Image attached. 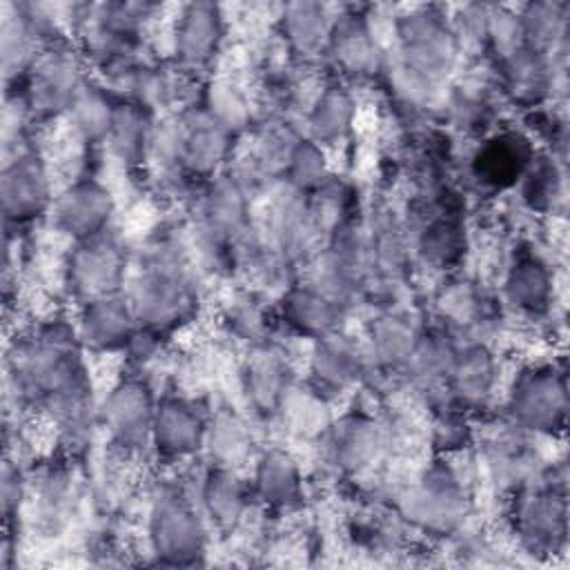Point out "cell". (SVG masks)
I'll return each instance as SVG.
<instances>
[{
  "mask_svg": "<svg viewBox=\"0 0 570 570\" xmlns=\"http://www.w3.org/2000/svg\"><path fill=\"white\" fill-rule=\"evenodd\" d=\"M214 118H218L234 134L245 127L249 118V109L240 91L227 82H216L207 91V100L203 105Z\"/></svg>",
  "mask_w": 570,
  "mask_h": 570,
  "instance_id": "ab89813d",
  "label": "cell"
},
{
  "mask_svg": "<svg viewBox=\"0 0 570 570\" xmlns=\"http://www.w3.org/2000/svg\"><path fill=\"white\" fill-rule=\"evenodd\" d=\"M356 105L352 94L341 85H330L314 102L307 116L309 140L323 145L338 142L354 122Z\"/></svg>",
  "mask_w": 570,
  "mask_h": 570,
  "instance_id": "d6a6232c",
  "label": "cell"
},
{
  "mask_svg": "<svg viewBox=\"0 0 570 570\" xmlns=\"http://www.w3.org/2000/svg\"><path fill=\"white\" fill-rule=\"evenodd\" d=\"M517 530L523 543L534 552H554L566 543V488L548 481L543 488L528 492L517 503Z\"/></svg>",
  "mask_w": 570,
  "mask_h": 570,
  "instance_id": "7c38bea8",
  "label": "cell"
},
{
  "mask_svg": "<svg viewBox=\"0 0 570 570\" xmlns=\"http://www.w3.org/2000/svg\"><path fill=\"white\" fill-rule=\"evenodd\" d=\"M325 51L334 67L347 76H370L381 67L379 42L367 16L356 9L334 16Z\"/></svg>",
  "mask_w": 570,
  "mask_h": 570,
  "instance_id": "ac0fdd59",
  "label": "cell"
},
{
  "mask_svg": "<svg viewBox=\"0 0 570 570\" xmlns=\"http://www.w3.org/2000/svg\"><path fill=\"white\" fill-rule=\"evenodd\" d=\"M127 267V254L120 240L107 229L76 240L67 258V283L69 289L82 301H91L105 294L118 292Z\"/></svg>",
  "mask_w": 570,
  "mask_h": 570,
  "instance_id": "ba28073f",
  "label": "cell"
},
{
  "mask_svg": "<svg viewBox=\"0 0 570 570\" xmlns=\"http://www.w3.org/2000/svg\"><path fill=\"white\" fill-rule=\"evenodd\" d=\"M243 385L254 410L269 416L283 407L289 390V370L285 358L269 347H258L247 361Z\"/></svg>",
  "mask_w": 570,
  "mask_h": 570,
  "instance_id": "cb8c5ba5",
  "label": "cell"
},
{
  "mask_svg": "<svg viewBox=\"0 0 570 570\" xmlns=\"http://www.w3.org/2000/svg\"><path fill=\"white\" fill-rule=\"evenodd\" d=\"M421 332L396 312H383L370 323L372 358L385 370H405Z\"/></svg>",
  "mask_w": 570,
  "mask_h": 570,
  "instance_id": "4dcf8cb0",
  "label": "cell"
},
{
  "mask_svg": "<svg viewBox=\"0 0 570 570\" xmlns=\"http://www.w3.org/2000/svg\"><path fill=\"white\" fill-rule=\"evenodd\" d=\"M116 105L118 102L111 98V94L105 87H98L87 80L80 87V91L76 94L71 107L67 111L73 131L85 142L107 140Z\"/></svg>",
  "mask_w": 570,
  "mask_h": 570,
  "instance_id": "836d02e7",
  "label": "cell"
},
{
  "mask_svg": "<svg viewBox=\"0 0 570 570\" xmlns=\"http://www.w3.org/2000/svg\"><path fill=\"white\" fill-rule=\"evenodd\" d=\"M470 441V428L465 423V419L456 412H448L441 414L434 423V443L439 450L443 452H454L465 448V443Z\"/></svg>",
  "mask_w": 570,
  "mask_h": 570,
  "instance_id": "b9f144b4",
  "label": "cell"
},
{
  "mask_svg": "<svg viewBox=\"0 0 570 570\" xmlns=\"http://www.w3.org/2000/svg\"><path fill=\"white\" fill-rule=\"evenodd\" d=\"M234 131L205 107L176 118V169L191 178H209L227 160Z\"/></svg>",
  "mask_w": 570,
  "mask_h": 570,
  "instance_id": "30bf717a",
  "label": "cell"
},
{
  "mask_svg": "<svg viewBox=\"0 0 570 570\" xmlns=\"http://www.w3.org/2000/svg\"><path fill=\"white\" fill-rule=\"evenodd\" d=\"M497 67L505 91H510L514 100L532 107L548 96L552 85V65L548 53L523 45L514 53L497 60Z\"/></svg>",
  "mask_w": 570,
  "mask_h": 570,
  "instance_id": "603a6c76",
  "label": "cell"
},
{
  "mask_svg": "<svg viewBox=\"0 0 570 570\" xmlns=\"http://www.w3.org/2000/svg\"><path fill=\"white\" fill-rule=\"evenodd\" d=\"M403 512L423 530L439 534L454 530L468 512V497L459 474L441 461L434 463L407 490Z\"/></svg>",
  "mask_w": 570,
  "mask_h": 570,
  "instance_id": "52a82bcc",
  "label": "cell"
},
{
  "mask_svg": "<svg viewBox=\"0 0 570 570\" xmlns=\"http://www.w3.org/2000/svg\"><path fill=\"white\" fill-rule=\"evenodd\" d=\"M200 497L205 512L220 530H232L247 510V490L243 481L223 465L207 472Z\"/></svg>",
  "mask_w": 570,
  "mask_h": 570,
  "instance_id": "1f68e13d",
  "label": "cell"
},
{
  "mask_svg": "<svg viewBox=\"0 0 570 570\" xmlns=\"http://www.w3.org/2000/svg\"><path fill=\"white\" fill-rule=\"evenodd\" d=\"M0 196L7 223L24 225L47 212L51 205V180L36 149L20 147L13 156L4 158Z\"/></svg>",
  "mask_w": 570,
  "mask_h": 570,
  "instance_id": "9c48e42d",
  "label": "cell"
},
{
  "mask_svg": "<svg viewBox=\"0 0 570 570\" xmlns=\"http://www.w3.org/2000/svg\"><path fill=\"white\" fill-rule=\"evenodd\" d=\"M229 330L243 341L261 343L267 332V309L256 294L238 296L227 312Z\"/></svg>",
  "mask_w": 570,
  "mask_h": 570,
  "instance_id": "f35d334b",
  "label": "cell"
},
{
  "mask_svg": "<svg viewBox=\"0 0 570 570\" xmlns=\"http://www.w3.org/2000/svg\"><path fill=\"white\" fill-rule=\"evenodd\" d=\"M154 127L149 118V107L134 100H122L116 105L114 120L107 134V145L127 165H140L151 147Z\"/></svg>",
  "mask_w": 570,
  "mask_h": 570,
  "instance_id": "f546056e",
  "label": "cell"
},
{
  "mask_svg": "<svg viewBox=\"0 0 570 570\" xmlns=\"http://www.w3.org/2000/svg\"><path fill=\"white\" fill-rule=\"evenodd\" d=\"M254 492L274 510L296 508L303 499V476L292 454L278 448L267 450L256 463Z\"/></svg>",
  "mask_w": 570,
  "mask_h": 570,
  "instance_id": "7402d4cb",
  "label": "cell"
},
{
  "mask_svg": "<svg viewBox=\"0 0 570 570\" xmlns=\"http://www.w3.org/2000/svg\"><path fill=\"white\" fill-rule=\"evenodd\" d=\"M334 16L321 2L303 0L283 7L278 18V29L287 47L298 56H312L325 49Z\"/></svg>",
  "mask_w": 570,
  "mask_h": 570,
  "instance_id": "484cf974",
  "label": "cell"
},
{
  "mask_svg": "<svg viewBox=\"0 0 570 570\" xmlns=\"http://www.w3.org/2000/svg\"><path fill=\"white\" fill-rule=\"evenodd\" d=\"M212 454H216L223 463V468L229 465L238 454H243L247 445V432L245 425L234 414H218L212 425H207V436Z\"/></svg>",
  "mask_w": 570,
  "mask_h": 570,
  "instance_id": "60d3db41",
  "label": "cell"
},
{
  "mask_svg": "<svg viewBox=\"0 0 570 570\" xmlns=\"http://www.w3.org/2000/svg\"><path fill=\"white\" fill-rule=\"evenodd\" d=\"M9 383L22 403L42 407L69 439H80L91 421V385L73 327L51 323L16 341L7 356Z\"/></svg>",
  "mask_w": 570,
  "mask_h": 570,
  "instance_id": "6da1fadb",
  "label": "cell"
},
{
  "mask_svg": "<svg viewBox=\"0 0 570 570\" xmlns=\"http://www.w3.org/2000/svg\"><path fill=\"white\" fill-rule=\"evenodd\" d=\"M497 383V361L483 343H472L456 350L454 363L445 379L452 396L465 405H481Z\"/></svg>",
  "mask_w": 570,
  "mask_h": 570,
  "instance_id": "44dd1931",
  "label": "cell"
},
{
  "mask_svg": "<svg viewBox=\"0 0 570 570\" xmlns=\"http://www.w3.org/2000/svg\"><path fill=\"white\" fill-rule=\"evenodd\" d=\"M20 98L31 118H53L67 114L76 94L87 82L80 62L65 45L49 40L27 71Z\"/></svg>",
  "mask_w": 570,
  "mask_h": 570,
  "instance_id": "277c9868",
  "label": "cell"
},
{
  "mask_svg": "<svg viewBox=\"0 0 570 570\" xmlns=\"http://www.w3.org/2000/svg\"><path fill=\"white\" fill-rule=\"evenodd\" d=\"M532 158L530 138L519 131H499L479 145L472 156V174L488 189H508L523 178Z\"/></svg>",
  "mask_w": 570,
  "mask_h": 570,
  "instance_id": "d6986e66",
  "label": "cell"
},
{
  "mask_svg": "<svg viewBox=\"0 0 570 570\" xmlns=\"http://www.w3.org/2000/svg\"><path fill=\"white\" fill-rule=\"evenodd\" d=\"M111 212L114 198L109 189L94 178H80L56 198L53 223L73 240H85L107 229Z\"/></svg>",
  "mask_w": 570,
  "mask_h": 570,
  "instance_id": "5bb4252c",
  "label": "cell"
},
{
  "mask_svg": "<svg viewBox=\"0 0 570 570\" xmlns=\"http://www.w3.org/2000/svg\"><path fill=\"white\" fill-rule=\"evenodd\" d=\"M309 374L321 396H338L367 374V356L354 338L336 330L316 338Z\"/></svg>",
  "mask_w": 570,
  "mask_h": 570,
  "instance_id": "2e32d148",
  "label": "cell"
},
{
  "mask_svg": "<svg viewBox=\"0 0 570 570\" xmlns=\"http://www.w3.org/2000/svg\"><path fill=\"white\" fill-rule=\"evenodd\" d=\"M523 200L532 209H550L561 196V171L554 158L534 156L523 174Z\"/></svg>",
  "mask_w": 570,
  "mask_h": 570,
  "instance_id": "74e56055",
  "label": "cell"
},
{
  "mask_svg": "<svg viewBox=\"0 0 570 570\" xmlns=\"http://www.w3.org/2000/svg\"><path fill=\"white\" fill-rule=\"evenodd\" d=\"M508 414L521 430L554 434L566 428L568 385L563 370L537 365L523 370L510 390Z\"/></svg>",
  "mask_w": 570,
  "mask_h": 570,
  "instance_id": "5b68a950",
  "label": "cell"
},
{
  "mask_svg": "<svg viewBox=\"0 0 570 570\" xmlns=\"http://www.w3.org/2000/svg\"><path fill=\"white\" fill-rule=\"evenodd\" d=\"M78 321L76 334L80 343L94 352L125 350L138 330L131 303L120 292L87 301Z\"/></svg>",
  "mask_w": 570,
  "mask_h": 570,
  "instance_id": "e0dca14e",
  "label": "cell"
},
{
  "mask_svg": "<svg viewBox=\"0 0 570 570\" xmlns=\"http://www.w3.org/2000/svg\"><path fill=\"white\" fill-rule=\"evenodd\" d=\"M454 356H456V347L448 334L443 332L421 334L405 370L423 385L439 383L448 379Z\"/></svg>",
  "mask_w": 570,
  "mask_h": 570,
  "instance_id": "d590c367",
  "label": "cell"
},
{
  "mask_svg": "<svg viewBox=\"0 0 570 570\" xmlns=\"http://www.w3.org/2000/svg\"><path fill=\"white\" fill-rule=\"evenodd\" d=\"M2 16L0 27V49H2V69L7 82L22 80L31 69L36 56L40 53L38 42L45 40L31 16L27 13L24 4L9 7Z\"/></svg>",
  "mask_w": 570,
  "mask_h": 570,
  "instance_id": "4316f807",
  "label": "cell"
},
{
  "mask_svg": "<svg viewBox=\"0 0 570 570\" xmlns=\"http://www.w3.org/2000/svg\"><path fill=\"white\" fill-rule=\"evenodd\" d=\"M566 20L568 4L563 2H530L519 11L525 45L548 56L566 38Z\"/></svg>",
  "mask_w": 570,
  "mask_h": 570,
  "instance_id": "e575fe53",
  "label": "cell"
},
{
  "mask_svg": "<svg viewBox=\"0 0 570 570\" xmlns=\"http://www.w3.org/2000/svg\"><path fill=\"white\" fill-rule=\"evenodd\" d=\"M156 403L149 385L142 379L129 376L105 396L100 421L118 448L138 450L151 443Z\"/></svg>",
  "mask_w": 570,
  "mask_h": 570,
  "instance_id": "8fae6325",
  "label": "cell"
},
{
  "mask_svg": "<svg viewBox=\"0 0 570 570\" xmlns=\"http://www.w3.org/2000/svg\"><path fill=\"white\" fill-rule=\"evenodd\" d=\"M394 29L399 42L396 85L410 82V98H419L423 89H432L452 71L461 49L459 40L439 7H416L399 16Z\"/></svg>",
  "mask_w": 570,
  "mask_h": 570,
  "instance_id": "3957f363",
  "label": "cell"
},
{
  "mask_svg": "<svg viewBox=\"0 0 570 570\" xmlns=\"http://www.w3.org/2000/svg\"><path fill=\"white\" fill-rule=\"evenodd\" d=\"M283 321L307 338H321L341 327V318L345 314V305L325 294L321 287L312 285H294L285 292L281 303Z\"/></svg>",
  "mask_w": 570,
  "mask_h": 570,
  "instance_id": "ffe728a7",
  "label": "cell"
},
{
  "mask_svg": "<svg viewBox=\"0 0 570 570\" xmlns=\"http://www.w3.org/2000/svg\"><path fill=\"white\" fill-rule=\"evenodd\" d=\"M468 247L465 227L456 207L441 203L439 214H434L421 229L419 249L421 256L441 269H450L461 263Z\"/></svg>",
  "mask_w": 570,
  "mask_h": 570,
  "instance_id": "f1b7e54d",
  "label": "cell"
},
{
  "mask_svg": "<svg viewBox=\"0 0 570 570\" xmlns=\"http://www.w3.org/2000/svg\"><path fill=\"white\" fill-rule=\"evenodd\" d=\"M285 176L289 178L292 187L298 194L318 191L330 180L323 147L309 138H298L292 145V151L285 165Z\"/></svg>",
  "mask_w": 570,
  "mask_h": 570,
  "instance_id": "8d00e7d4",
  "label": "cell"
},
{
  "mask_svg": "<svg viewBox=\"0 0 570 570\" xmlns=\"http://www.w3.org/2000/svg\"><path fill=\"white\" fill-rule=\"evenodd\" d=\"M383 448L379 423L367 414L345 416L332 434V454L341 470L361 472L376 461Z\"/></svg>",
  "mask_w": 570,
  "mask_h": 570,
  "instance_id": "83f0119b",
  "label": "cell"
},
{
  "mask_svg": "<svg viewBox=\"0 0 570 570\" xmlns=\"http://www.w3.org/2000/svg\"><path fill=\"white\" fill-rule=\"evenodd\" d=\"M505 298L523 314H546L552 301V274L532 252H521L505 276Z\"/></svg>",
  "mask_w": 570,
  "mask_h": 570,
  "instance_id": "d4e9b609",
  "label": "cell"
},
{
  "mask_svg": "<svg viewBox=\"0 0 570 570\" xmlns=\"http://www.w3.org/2000/svg\"><path fill=\"white\" fill-rule=\"evenodd\" d=\"M207 436V419L194 401L183 396H165L156 403L151 445L158 456L176 461L194 454Z\"/></svg>",
  "mask_w": 570,
  "mask_h": 570,
  "instance_id": "9a60e30c",
  "label": "cell"
},
{
  "mask_svg": "<svg viewBox=\"0 0 570 570\" xmlns=\"http://www.w3.org/2000/svg\"><path fill=\"white\" fill-rule=\"evenodd\" d=\"M149 541L163 563L187 566L203 554V521L180 490L165 488L154 499L149 510Z\"/></svg>",
  "mask_w": 570,
  "mask_h": 570,
  "instance_id": "8992f818",
  "label": "cell"
},
{
  "mask_svg": "<svg viewBox=\"0 0 570 570\" xmlns=\"http://www.w3.org/2000/svg\"><path fill=\"white\" fill-rule=\"evenodd\" d=\"M225 18L214 2H189L180 9L174 31V53L183 69L200 71L218 53Z\"/></svg>",
  "mask_w": 570,
  "mask_h": 570,
  "instance_id": "4fadbf2b",
  "label": "cell"
},
{
  "mask_svg": "<svg viewBox=\"0 0 570 570\" xmlns=\"http://www.w3.org/2000/svg\"><path fill=\"white\" fill-rule=\"evenodd\" d=\"M127 298L138 325L160 336L187 323L196 312L198 296L183 247L169 238L154 240Z\"/></svg>",
  "mask_w": 570,
  "mask_h": 570,
  "instance_id": "7a4b0ae2",
  "label": "cell"
},
{
  "mask_svg": "<svg viewBox=\"0 0 570 570\" xmlns=\"http://www.w3.org/2000/svg\"><path fill=\"white\" fill-rule=\"evenodd\" d=\"M22 499V474L18 470V465H13L11 461H4L2 468V512H4V521H9L13 517V512L18 510Z\"/></svg>",
  "mask_w": 570,
  "mask_h": 570,
  "instance_id": "7bdbcfd3",
  "label": "cell"
}]
</instances>
